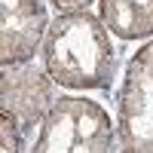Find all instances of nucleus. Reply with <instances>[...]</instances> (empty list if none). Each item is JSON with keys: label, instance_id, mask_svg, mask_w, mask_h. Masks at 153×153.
<instances>
[{"label": "nucleus", "instance_id": "obj_4", "mask_svg": "<svg viewBox=\"0 0 153 153\" xmlns=\"http://www.w3.org/2000/svg\"><path fill=\"white\" fill-rule=\"evenodd\" d=\"M55 80L46 74V68L40 71L37 65H12L3 68V113H9L19 123V129H34L37 123L46 120V113L55 107Z\"/></svg>", "mask_w": 153, "mask_h": 153}, {"label": "nucleus", "instance_id": "obj_2", "mask_svg": "<svg viewBox=\"0 0 153 153\" xmlns=\"http://www.w3.org/2000/svg\"><path fill=\"white\" fill-rule=\"evenodd\" d=\"M113 123L98 101L65 95L40 123L31 153H110Z\"/></svg>", "mask_w": 153, "mask_h": 153}, {"label": "nucleus", "instance_id": "obj_1", "mask_svg": "<svg viewBox=\"0 0 153 153\" xmlns=\"http://www.w3.org/2000/svg\"><path fill=\"white\" fill-rule=\"evenodd\" d=\"M43 68L65 89H107L113 80V43L92 12H65L46 31Z\"/></svg>", "mask_w": 153, "mask_h": 153}, {"label": "nucleus", "instance_id": "obj_3", "mask_svg": "<svg viewBox=\"0 0 153 153\" xmlns=\"http://www.w3.org/2000/svg\"><path fill=\"white\" fill-rule=\"evenodd\" d=\"M117 135L120 153H153V40L126 68Z\"/></svg>", "mask_w": 153, "mask_h": 153}, {"label": "nucleus", "instance_id": "obj_5", "mask_svg": "<svg viewBox=\"0 0 153 153\" xmlns=\"http://www.w3.org/2000/svg\"><path fill=\"white\" fill-rule=\"evenodd\" d=\"M3 6V40H0V61L3 68L25 65L43 46L49 31V16L40 0H0Z\"/></svg>", "mask_w": 153, "mask_h": 153}, {"label": "nucleus", "instance_id": "obj_6", "mask_svg": "<svg viewBox=\"0 0 153 153\" xmlns=\"http://www.w3.org/2000/svg\"><path fill=\"white\" fill-rule=\"evenodd\" d=\"M98 19L120 40L153 37V0H101Z\"/></svg>", "mask_w": 153, "mask_h": 153}, {"label": "nucleus", "instance_id": "obj_8", "mask_svg": "<svg viewBox=\"0 0 153 153\" xmlns=\"http://www.w3.org/2000/svg\"><path fill=\"white\" fill-rule=\"evenodd\" d=\"M49 3L65 16V12H86L89 6H92V0H49Z\"/></svg>", "mask_w": 153, "mask_h": 153}, {"label": "nucleus", "instance_id": "obj_7", "mask_svg": "<svg viewBox=\"0 0 153 153\" xmlns=\"http://www.w3.org/2000/svg\"><path fill=\"white\" fill-rule=\"evenodd\" d=\"M0 153H25L22 150V129L9 113L0 117Z\"/></svg>", "mask_w": 153, "mask_h": 153}]
</instances>
